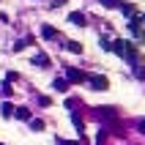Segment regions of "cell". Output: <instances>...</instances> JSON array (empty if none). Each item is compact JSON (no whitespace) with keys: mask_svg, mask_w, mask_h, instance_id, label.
Instances as JSON below:
<instances>
[{"mask_svg":"<svg viewBox=\"0 0 145 145\" xmlns=\"http://www.w3.org/2000/svg\"><path fill=\"white\" fill-rule=\"evenodd\" d=\"M121 8H123V14L129 16V19H131V16H134V11H137V8L131 6V3H126V6H121Z\"/></svg>","mask_w":145,"mask_h":145,"instance_id":"14","label":"cell"},{"mask_svg":"<svg viewBox=\"0 0 145 145\" xmlns=\"http://www.w3.org/2000/svg\"><path fill=\"white\" fill-rule=\"evenodd\" d=\"M0 93H3V96H11V93H14V88H11V85H8V82H3V85H0Z\"/></svg>","mask_w":145,"mask_h":145,"instance_id":"13","label":"cell"},{"mask_svg":"<svg viewBox=\"0 0 145 145\" xmlns=\"http://www.w3.org/2000/svg\"><path fill=\"white\" fill-rule=\"evenodd\" d=\"M140 131H142V134H145V118H142V121H140Z\"/></svg>","mask_w":145,"mask_h":145,"instance_id":"20","label":"cell"},{"mask_svg":"<svg viewBox=\"0 0 145 145\" xmlns=\"http://www.w3.org/2000/svg\"><path fill=\"white\" fill-rule=\"evenodd\" d=\"M66 52H74V55H80V52H82V44H80V41H66Z\"/></svg>","mask_w":145,"mask_h":145,"instance_id":"10","label":"cell"},{"mask_svg":"<svg viewBox=\"0 0 145 145\" xmlns=\"http://www.w3.org/2000/svg\"><path fill=\"white\" fill-rule=\"evenodd\" d=\"M110 52H115V55H121V57H126V41L123 39H115V41H110Z\"/></svg>","mask_w":145,"mask_h":145,"instance_id":"3","label":"cell"},{"mask_svg":"<svg viewBox=\"0 0 145 145\" xmlns=\"http://www.w3.org/2000/svg\"><path fill=\"white\" fill-rule=\"evenodd\" d=\"M52 88H55L57 93H66V90L71 88V82H69V80H55V85H52Z\"/></svg>","mask_w":145,"mask_h":145,"instance_id":"9","label":"cell"},{"mask_svg":"<svg viewBox=\"0 0 145 145\" xmlns=\"http://www.w3.org/2000/svg\"><path fill=\"white\" fill-rule=\"evenodd\" d=\"M41 36H44V39H55V36H57V30L52 27V25H44V27H41Z\"/></svg>","mask_w":145,"mask_h":145,"instance_id":"11","label":"cell"},{"mask_svg":"<svg viewBox=\"0 0 145 145\" xmlns=\"http://www.w3.org/2000/svg\"><path fill=\"white\" fill-rule=\"evenodd\" d=\"M96 115L99 118H115L118 110H115V107H96Z\"/></svg>","mask_w":145,"mask_h":145,"instance_id":"5","label":"cell"},{"mask_svg":"<svg viewBox=\"0 0 145 145\" xmlns=\"http://www.w3.org/2000/svg\"><path fill=\"white\" fill-rule=\"evenodd\" d=\"M14 118H19V121H30V110H27V107H16Z\"/></svg>","mask_w":145,"mask_h":145,"instance_id":"8","label":"cell"},{"mask_svg":"<svg viewBox=\"0 0 145 145\" xmlns=\"http://www.w3.org/2000/svg\"><path fill=\"white\" fill-rule=\"evenodd\" d=\"M66 0H52V8H57V6H63Z\"/></svg>","mask_w":145,"mask_h":145,"instance_id":"19","label":"cell"},{"mask_svg":"<svg viewBox=\"0 0 145 145\" xmlns=\"http://www.w3.org/2000/svg\"><path fill=\"white\" fill-rule=\"evenodd\" d=\"M39 104H41V107H47V104H52V99H49V96H41V99H39Z\"/></svg>","mask_w":145,"mask_h":145,"instance_id":"17","label":"cell"},{"mask_svg":"<svg viewBox=\"0 0 145 145\" xmlns=\"http://www.w3.org/2000/svg\"><path fill=\"white\" fill-rule=\"evenodd\" d=\"M88 85L93 90H107L110 88V80H107L104 74H88Z\"/></svg>","mask_w":145,"mask_h":145,"instance_id":"1","label":"cell"},{"mask_svg":"<svg viewBox=\"0 0 145 145\" xmlns=\"http://www.w3.org/2000/svg\"><path fill=\"white\" fill-rule=\"evenodd\" d=\"M131 71H134V77H140V80H145V69H142V66H131Z\"/></svg>","mask_w":145,"mask_h":145,"instance_id":"15","label":"cell"},{"mask_svg":"<svg viewBox=\"0 0 145 145\" xmlns=\"http://www.w3.org/2000/svg\"><path fill=\"white\" fill-rule=\"evenodd\" d=\"M33 66H39V69H44V66H49V55H33Z\"/></svg>","mask_w":145,"mask_h":145,"instance_id":"7","label":"cell"},{"mask_svg":"<svg viewBox=\"0 0 145 145\" xmlns=\"http://www.w3.org/2000/svg\"><path fill=\"white\" fill-rule=\"evenodd\" d=\"M57 145H80V142H69V140H57Z\"/></svg>","mask_w":145,"mask_h":145,"instance_id":"18","label":"cell"},{"mask_svg":"<svg viewBox=\"0 0 145 145\" xmlns=\"http://www.w3.org/2000/svg\"><path fill=\"white\" fill-rule=\"evenodd\" d=\"M30 129L33 131H44V121H30Z\"/></svg>","mask_w":145,"mask_h":145,"instance_id":"16","label":"cell"},{"mask_svg":"<svg viewBox=\"0 0 145 145\" xmlns=\"http://www.w3.org/2000/svg\"><path fill=\"white\" fill-rule=\"evenodd\" d=\"M14 110L16 107L11 104V101H3V104H0V115H3V118H14Z\"/></svg>","mask_w":145,"mask_h":145,"instance_id":"6","label":"cell"},{"mask_svg":"<svg viewBox=\"0 0 145 145\" xmlns=\"http://www.w3.org/2000/svg\"><path fill=\"white\" fill-rule=\"evenodd\" d=\"M66 80L74 82V85H80V82H88V74L80 71V69H71V66H69V69H66Z\"/></svg>","mask_w":145,"mask_h":145,"instance_id":"2","label":"cell"},{"mask_svg":"<svg viewBox=\"0 0 145 145\" xmlns=\"http://www.w3.org/2000/svg\"><path fill=\"white\" fill-rule=\"evenodd\" d=\"M99 3H101L104 8H118L121 6V0H99Z\"/></svg>","mask_w":145,"mask_h":145,"instance_id":"12","label":"cell"},{"mask_svg":"<svg viewBox=\"0 0 145 145\" xmlns=\"http://www.w3.org/2000/svg\"><path fill=\"white\" fill-rule=\"evenodd\" d=\"M69 22H74L77 27H85V25H88V19H85V14H82V11H71V14H69Z\"/></svg>","mask_w":145,"mask_h":145,"instance_id":"4","label":"cell"}]
</instances>
